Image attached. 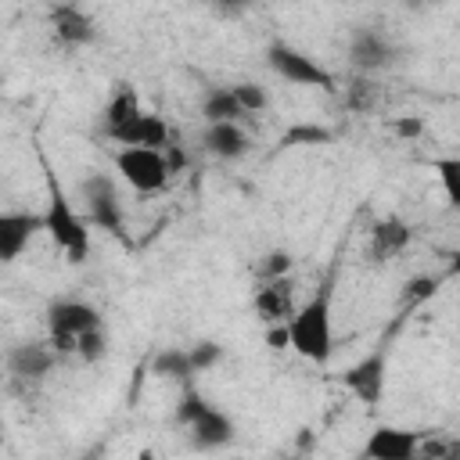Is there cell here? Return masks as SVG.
Returning a JSON list of instances; mask_svg holds the SVG:
<instances>
[{
	"instance_id": "6da1fadb",
	"label": "cell",
	"mask_w": 460,
	"mask_h": 460,
	"mask_svg": "<svg viewBox=\"0 0 460 460\" xmlns=\"http://www.w3.org/2000/svg\"><path fill=\"white\" fill-rule=\"evenodd\" d=\"M288 331V345L309 359V363H331L334 356V313H331V284H320L316 295H309L305 302H298V309L291 313V320L284 323Z\"/></svg>"
},
{
	"instance_id": "7a4b0ae2",
	"label": "cell",
	"mask_w": 460,
	"mask_h": 460,
	"mask_svg": "<svg viewBox=\"0 0 460 460\" xmlns=\"http://www.w3.org/2000/svg\"><path fill=\"white\" fill-rule=\"evenodd\" d=\"M43 172H47V208H43V230L50 234L54 248L65 252L68 262H86L90 255V230L83 223V216L72 208L58 172H50V165L43 162Z\"/></svg>"
},
{
	"instance_id": "3957f363",
	"label": "cell",
	"mask_w": 460,
	"mask_h": 460,
	"mask_svg": "<svg viewBox=\"0 0 460 460\" xmlns=\"http://www.w3.org/2000/svg\"><path fill=\"white\" fill-rule=\"evenodd\" d=\"M266 65H270L280 79H288V83H295V86H316V90H323V93H334V90H338L334 75H331L316 58H309V54L298 50V47H291L288 40H273V43L266 47Z\"/></svg>"
},
{
	"instance_id": "277c9868",
	"label": "cell",
	"mask_w": 460,
	"mask_h": 460,
	"mask_svg": "<svg viewBox=\"0 0 460 460\" xmlns=\"http://www.w3.org/2000/svg\"><path fill=\"white\" fill-rule=\"evenodd\" d=\"M79 194H83V205H86V219L104 230V234H115V237H126V216H122V198H119V187L108 172H90L83 183H79Z\"/></svg>"
},
{
	"instance_id": "5b68a950",
	"label": "cell",
	"mask_w": 460,
	"mask_h": 460,
	"mask_svg": "<svg viewBox=\"0 0 460 460\" xmlns=\"http://www.w3.org/2000/svg\"><path fill=\"white\" fill-rule=\"evenodd\" d=\"M115 169L137 194H158L172 176L165 147H122L115 155Z\"/></svg>"
},
{
	"instance_id": "8992f818",
	"label": "cell",
	"mask_w": 460,
	"mask_h": 460,
	"mask_svg": "<svg viewBox=\"0 0 460 460\" xmlns=\"http://www.w3.org/2000/svg\"><path fill=\"white\" fill-rule=\"evenodd\" d=\"M104 323L101 313L90 305V302H79V298H58L47 305V341L65 356L75 349V338L86 331V327H97Z\"/></svg>"
},
{
	"instance_id": "52a82bcc",
	"label": "cell",
	"mask_w": 460,
	"mask_h": 460,
	"mask_svg": "<svg viewBox=\"0 0 460 460\" xmlns=\"http://www.w3.org/2000/svg\"><path fill=\"white\" fill-rule=\"evenodd\" d=\"M58 356H61V352H58L50 341H18V345L7 349L4 363H7V370H11L14 381L36 385V381H43V377L54 370Z\"/></svg>"
},
{
	"instance_id": "ba28073f",
	"label": "cell",
	"mask_w": 460,
	"mask_h": 460,
	"mask_svg": "<svg viewBox=\"0 0 460 460\" xmlns=\"http://www.w3.org/2000/svg\"><path fill=\"white\" fill-rule=\"evenodd\" d=\"M108 140L122 144V147H165L169 144V122L162 115H151V111H133L129 119L115 122L104 129Z\"/></svg>"
},
{
	"instance_id": "9c48e42d",
	"label": "cell",
	"mask_w": 460,
	"mask_h": 460,
	"mask_svg": "<svg viewBox=\"0 0 460 460\" xmlns=\"http://www.w3.org/2000/svg\"><path fill=\"white\" fill-rule=\"evenodd\" d=\"M385 377H388V359H385V349L363 356L359 363H352L345 374H341V385L363 402V406H377L381 395H385Z\"/></svg>"
},
{
	"instance_id": "30bf717a",
	"label": "cell",
	"mask_w": 460,
	"mask_h": 460,
	"mask_svg": "<svg viewBox=\"0 0 460 460\" xmlns=\"http://www.w3.org/2000/svg\"><path fill=\"white\" fill-rule=\"evenodd\" d=\"M395 43L381 32V29H374V25H363V29H356L352 32V40H349V61L359 68V72H381V68H388V65H395Z\"/></svg>"
},
{
	"instance_id": "8fae6325",
	"label": "cell",
	"mask_w": 460,
	"mask_h": 460,
	"mask_svg": "<svg viewBox=\"0 0 460 460\" xmlns=\"http://www.w3.org/2000/svg\"><path fill=\"white\" fill-rule=\"evenodd\" d=\"M410 237H413V230H410V223L399 219V216H381V219H374V223H370V237H367V262H374V266L392 262L395 255L406 252Z\"/></svg>"
},
{
	"instance_id": "7c38bea8",
	"label": "cell",
	"mask_w": 460,
	"mask_h": 460,
	"mask_svg": "<svg viewBox=\"0 0 460 460\" xmlns=\"http://www.w3.org/2000/svg\"><path fill=\"white\" fill-rule=\"evenodd\" d=\"M259 320L266 323H288L291 313L298 309V295H295V280L284 273V277H266L252 298Z\"/></svg>"
},
{
	"instance_id": "4fadbf2b",
	"label": "cell",
	"mask_w": 460,
	"mask_h": 460,
	"mask_svg": "<svg viewBox=\"0 0 460 460\" xmlns=\"http://www.w3.org/2000/svg\"><path fill=\"white\" fill-rule=\"evenodd\" d=\"M183 428H187V442L194 449H201V453H212V449H223V446L234 442V420L219 406H212V402L190 424H183Z\"/></svg>"
},
{
	"instance_id": "5bb4252c",
	"label": "cell",
	"mask_w": 460,
	"mask_h": 460,
	"mask_svg": "<svg viewBox=\"0 0 460 460\" xmlns=\"http://www.w3.org/2000/svg\"><path fill=\"white\" fill-rule=\"evenodd\" d=\"M43 230V212H0V262H14Z\"/></svg>"
},
{
	"instance_id": "9a60e30c",
	"label": "cell",
	"mask_w": 460,
	"mask_h": 460,
	"mask_svg": "<svg viewBox=\"0 0 460 460\" xmlns=\"http://www.w3.org/2000/svg\"><path fill=\"white\" fill-rule=\"evenodd\" d=\"M417 446H420V435L417 431L381 424V428L370 431V438L363 446V456H370V460H413L417 456Z\"/></svg>"
},
{
	"instance_id": "2e32d148",
	"label": "cell",
	"mask_w": 460,
	"mask_h": 460,
	"mask_svg": "<svg viewBox=\"0 0 460 460\" xmlns=\"http://www.w3.org/2000/svg\"><path fill=\"white\" fill-rule=\"evenodd\" d=\"M50 32H54V40L61 43V47H86V43H93V36H97V29H93V18L86 14V11H79L75 4H58V7H50Z\"/></svg>"
},
{
	"instance_id": "e0dca14e",
	"label": "cell",
	"mask_w": 460,
	"mask_h": 460,
	"mask_svg": "<svg viewBox=\"0 0 460 460\" xmlns=\"http://www.w3.org/2000/svg\"><path fill=\"white\" fill-rule=\"evenodd\" d=\"M201 147L223 162H237L252 151V140L248 133L241 129V122H205V133H201Z\"/></svg>"
},
{
	"instance_id": "ac0fdd59",
	"label": "cell",
	"mask_w": 460,
	"mask_h": 460,
	"mask_svg": "<svg viewBox=\"0 0 460 460\" xmlns=\"http://www.w3.org/2000/svg\"><path fill=\"white\" fill-rule=\"evenodd\" d=\"M201 119L205 122H241L244 111H241L237 97L230 93V86H212L201 97Z\"/></svg>"
},
{
	"instance_id": "d6986e66",
	"label": "cell",
	"mask_w": 460,
	"mask_h": 460,
	"mask_svg": "<svg viewBox=\"0 0 460 460\" xmlns=\"http://www.w3.org/2000/svg\"><path fill=\"white\" fill-rule=\"evenodd\" d=\"M151 370L158 374V377H165V381H176V385H194V367H190V356H187V349H162L158 356H155V363H151Z\"/></svg>"
},
{
	"instance_id": "ffe728a7",
	"label": "cell",
	"mask_w": 460,
	"mask_h": 460,
	"mask_svg": "<svg viewBox=\"0 0 460 460\" xmlns=\"http://www.w3.org/2000/svg\"><path fill=\"white\" fill-rule=\"evenodd\" d=\"M133 111H140V97H137V90L129 83H119L111 90L108 104H104V129L115 126V122H122V119H129Z\"/></svg>"
},
{
	"instance_id": "44dd1931",
	"label": "cell",
	"mask_w": 460,
	"mask_h": 460,
	"mask_svg": "<svg viewBox=\"0 0 460 460\" xmlns=\"http://www.w3.org/2000/svg\"><path fill=\"white\" fill-rule=\"evenodd\" d=\"M104 352H108V334H104V323L86 327V331L75 338V349H72V356H79L83 363H101V359H104Z\"/></svg>"
},
{
	"instance_id": "7402d4cb",
	"label": "cell",
	"mask_w": 460,
	"mask_h": 460,
	"mask_svg": "<svg viewBox=\"0 0 460 460\" xmlns=\"http://www.w3.org/2000/svg\"><path fill=\"white\" fill-rule=\"evenodd\" d=\"M230 93L237 97V104H241L244 115H255V111H262V108L270 104V93H266L259 83H234Z\"/></svg>"
},
{
	"instance_id": "603a6c76",
	"label": "cell",
	"mask_w": 460,
	"mask_h": 460,
	"mask_svg": "<svg viewBox=\"0 0 460 460\" xmlns=\"http://www.w3.org/2000/svg\"><path fill=\"white\" fill-rule=\"evenodd\" d=\"M205 406H208V399H205L194 385H183V395H180V402H176V413H172V417H176V424H190Z\"/></svg>"
},
{
	"instance_id": "cb8c5ba5",
	"label": "cell",
	"mask_w": 460,
	"mask_h": 460,
	"mask_svg": "<svg viewBox=\"0 0 460 460\" xmlns=\"http://www.w3.org/2000/svg\"><path fill=\"white\" fill-rule=\"evenodd\" d=\"M187 356H190L194 374H205V370H212V367L223 359V345H216V341H198V345L187 349Z\"/></svg>"
},
{
	"instance_id": "d4e9b609",
	"label": "cell",
	"mask_w": 460,
	"mask_h": 460,
	"mask_svg": "<svg viewBox=\"0 0 460 460\" xmlns=\"http://www.w3.org/2000/svg\"><path fill=\"white\" fill-rule=\"evenodd\" d=\"M345 101H349V108L367 111V108H374V101H377V86H374L370 79H356V83L345 90Z\"/></svg>"
},
{
	"instance_id": "484cf974",
	"label": "cell",
	"mask_w": 460,
	"mask_h": 460,
	"mask_svg": "<svg viewBox=\"0 0 460 460\" xmlns=\"http://www.w3.org/2000/svg\"><path fill=\"white\" fill-rule=\"evenodd\" d=\"M323 140H331V129H323V126H295V129L284 133L288 147H295V144H323Z\"/></svg>"
},
{
	"instance_id": "4316f807",
	"label": "cell",
	"mask_w": 460,
	"mask_h": 460,
	"mask_svg": "<svg viewBox=\"0 0 460 460\" xmlns=\"http://www.w3.org/2000/svg\"><path fill=\"white\" fill-rule=\"evenodd\" d=\"M435 169H438V176H442V187H446V198H449V205H456V201H460V190H456L460 162H456V158H438V162H435Z\"/></svg>"
},
{
	"instance_id": "83f0119b",
	"label": "cell",
	"mask_w": 460,
	"mask_h": 460,
	"mask_svg": "<svg viewBox=\"0 0 460 460\" xmlns=\"http://www.w3.org/2000/svg\"><path fill=\"white\" fill-rule=\"evenodd\" d=\"M284 273H291V255H288V252H270V255L259 262V280H266V277H284Z\"/></svg>"
},
{
	"instance_id": "f1b7e54d",
	"label": "cell",
	"mask_w": 460,
	"mask_h": 460,
	"mask_svg": "<svg viewBox=\"0 0 460 460\" xmlns=\"http://www.w3.org/2000/svg\"><path fill=\"white\" fill-rule=\"evenodd\" d=\"M435 288H438V280H435V277H413V280L406 284V291H402V295H406L410 302H424V298H431V295H435Z\"/></svg>"
},
{
	"instance_id": "f546056e",
	"label": "cell",
	"mask_w": 460,
	"mask_h": 460,
	"mask_svg": "<svg viewBox=\"0 0 460 460\" xmlns=\"http://www.w3.org/2000/svg\"><path fill=\"white\" fill-rule=\"evenodd\" d=\"M392 129H395V133H399V137H417V133H420V129H424V126H420V122H417V119H402V122H395V126H392Z\"/></svg>"
},
{
	"instance_id": "4dcf8cb0",
	"label": "cell",
	"mask_w": 460,
	"mask_h": 460,
	"mask_svg": "<svg viewBox=\"0 0 460 460\" xmlns=\"http://www.w3.org/2000/svg\"><path fill=\"white\" fill-rule=\"evenodd\" d=\"M208 4H216L219 11H241V7H248L252 0H208Z\"/></svg>"
},
{
	"instance_id": "1f68e13d",
	"label": "cell",
	"mask_w": 460,
	"mask_h": 460,
	"mask_svg": "<svg viewBox=\"0 0 460 460\" xmlns=\"http://www.w3.org/2000/svg\"><path fill=\"white\" fill-rule=\"evenodd\" d=\"M402 4H406V7H424L428 0H402Z\"/></svg>"
}]
</instances>
